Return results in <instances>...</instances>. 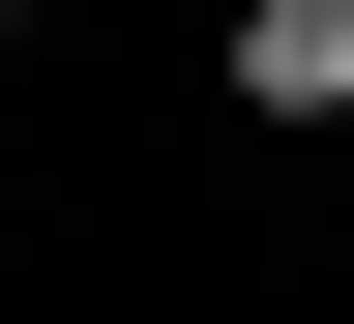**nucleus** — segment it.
I'll use <instances>...</instances> for the list:
<instances>
[{
    "label": "nucleus",
    "instance_id": "obj_2",
    "mask_svg": "<svg viewBox=\"0 0 354 324\" xmlns=\"http://www.w3.org/2000/svg\"><path fill=\"white\" fill-rule=\"evenodd\" d=\"M0 30H30V0H0Z\"/></svg>",
    "mask_w": 354,
    "mask_h": 324
},
{
    "label": "nucleus",
    "instance_id": "obj_1",
    "mask_svg": "<svg viewBox=\"0 0 354 324\" xmlns=\"http://www.w3.org/2000/svg\"><path fill=\"white\" fill-rule=\"evenodd\" d=\"M207 88H236V118H295V148H325V118H354V0H236V59H207Z\"/></svg>",
    "mask_w": 354,
    "mask_h": 324
}]
</instances>
